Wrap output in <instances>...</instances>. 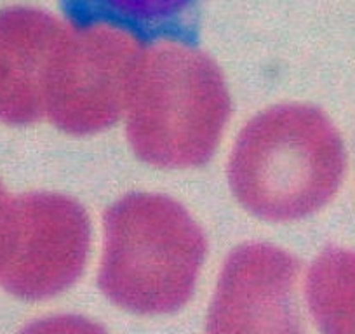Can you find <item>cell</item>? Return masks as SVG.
<instances>
[{"mask_svg":"<svg viewBox=\"0 0 355 334\" xmlns=\"http://www.w3.org/2000/svg\"><path fill=\"white\" fill-rule=\"evenodd\" d=\"M345 148L329 118L309 105L256 115L228 162L235 199L266 221H295L326 206L345 175Z\"/></svg>","mask_w":355,"mask_h":334,"instance_id":"obj_1","label":"cell"},{"mask_svg":"<svg viewBox=\"0 0 355 334\" xmlns=\"http://www.w3.org/2000/svg\"><path fill=\"white\" fill-rule=\"evenodd\" d=\"M204 256V234L185 207L131 193L105 214L100 288L131 312H173L192 295Z\"/></svg>","mask_w":355,"mask_h":334,"instance_id":"obj_2","label":"cell"},{"mask_svg":"<svg viewBox=\"0 0 355 334\" xmlns=\"http://www.w3.org/2000/svg\"><path fill=\"white\" fill-rule=\"evenodd\" d=\"M128 139L143 162L187 169L213 157L230 117L220 71L185 46L157 51L136 75Z\"/></svg>","mask_w":355,"mask_h":334,"instance_id":"obj_3","label":"cell"},{"mask_svg":"<svg viewBox=\"0 0 355 334\" xmlns=\"http://www.w3.org/2000/svg\"><path fill=\"white\" fill-rule=\"evenodd\" d=\"M138 42L112 26H87L64 51H56L46 94V115L61 131L87 136L125 114L138 63Z\"/></svg>","mask_w":355,"mask_h":334,"instance_id":"obj_4","label":"cell"},{"mask_svg":"<svg viewBox=\"0 0 355 334\" xmlns=\"http://www.w3.org/2000/svg\"><path fill=\"white\" fill-rule=\"evenodd\" d=\"M91 242L84 207L58 193L12 199L0 279L23 298H47L77 281Z\"/></svg>","mask_w":355,"mask_h":334,"instance_id":"obj_5","label":"cell"},{"mask_svg":"<svg viewBox=\"0 0 355 334\" xmlns=\"http://www.w3.org/2000/svg\"><path fill=\"white\" fill-rule=\"evenodd\" d=\"M298 270V261L275 245L235 249L218 281L207 334H303Z\"/></svg>","mask_w":355,"mask_h":334,"instance_id":"obj_6","label":"cell"},{"mask_svg":"<svg viewBox=\"0 0 355 334\" xmlns=\"http://www.w3.org/2000/svg\"><path fill=\"white\" fill-rule=\"evenodd\" d=\"M56 51V32L46 16L25 9L0 12V121L26 125L46 115Z\"/></svg>","mask_w":355,"mask_h":334,"instance_id":"obj_7","label":"cell"},{"mask_svg":"<svg viewBox=\"0 0 355 334\" xmlns=\"http://www.w3.org/2000/svg\"><path fill=\"white\" fill-rule=\"evenodd\" d=\"M61 4L80 28L112 26L138 39L176 30L197 0H61Z\"/></svg>","mask_w":355,"mask_h":334,"instance_id":"obj_8","label":"cell"},{"mask_svg":"<svg viewBox=\"0 0 355 334\" xmlns=\"http://www.w3.org/2000/svg\"><path fill=\"white\" fill-rule=\"evenodd\" d=\"M306 295L320 333L355 334V251H324L310 268Z\"/></svg>","mask_w":355,"mask_h":334,"instance_id":"obj_9","label":"cell"},{"mask_svg":"<svg viewBox=\"0 0 355 334\" xmlns=\"http://www.w3.org/2000/svg\"><path fill=\"white\" fill-rule=\"evenodd\" d=\"M23 334H105V331L87 319L64 315L32 324Z\"/></svg>","mask_w":355,"mask_h":334,"instance_id":"obj_10","label":"cell"},{"mask_svg":"<svg viewBox=\"0 0 355 334\" xmlns=\"http://www.w3.org/2000/svg\"><path fill=\"white\" fill-rule=\"evenodd\" d=\"M8 199H9L8 193L4 192V188H2V185H0V209H2V206H4L6 200H8Z\"/></svg>","mask_w":355,"mask_h":334,"instance_id":"obj_11","label":"cell"}]
</instances>
